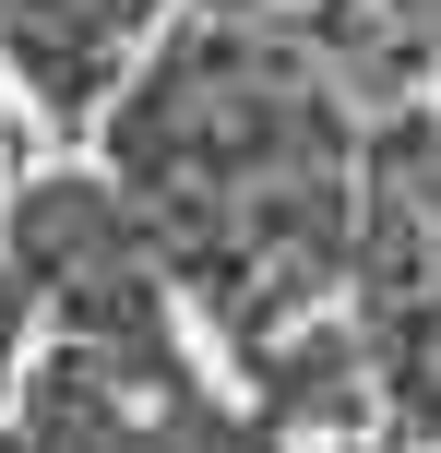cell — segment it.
Here are the masks:
<instances>
[{
  "instance_id": "obj_1",
  "label": "cell",
  "mask_w": 441,
  "mask_h": 453,
  "mask_svg": "<svg viewBox=\"0 0 441 453\" xmlns=\"http://www.w3.org/2000/svg\"><path fill=\"white\" fill-rule=\"evenodd\" d=\"M143 12H156V0H0V36H12L24 84H36L48 108H84L119 72V48H132Z\"/></svg>"
},
{
  "instance_id": "obj_3",
  "label": "cell",
  "mask_w": 441,
  "mask_h": 453,
  "mask_svg": "<svg viewBox=\"0 0 441 453\" xmlns=\"http://www.w3.org/2000/svg\"><path fill=\"white\" fill-rule=\"evenodd\" d=\"M36 453H48V441H36Z\"/></svg>"
},
{
  "instance_id": "obj_2",
  "label": "cell",
  "mask_w": 441,
  "mask_h": 453,
  "mask_svg": "<svg viewBox=\"0 0 441 453\" xmlns=\"http://www.w3.org/2000/svg\"><path fill=\"white\" fill-rule=\"evenodd\" d=\"M0 346H12V298H0Z\"/></svg>"
}]
</instances>
